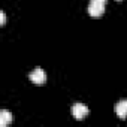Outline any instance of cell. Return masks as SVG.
<instances>
[{
	"mask_svg": "<svg viewBox=\"0 0 127 127\" xmlns=\"http://www.w3.org/2000/svg\"><path fill=\"white\" fill-rule=\"evenodd\" d=\"M115 114L121 120H126L127 118V100H120L115 105Z\"/></svg>",
	"mask_w": 127,
	"mask_h": 127,
	"instance_id": "4",
	"label": "cell"
},
{
	"mask_svg": "<svg viewBox=\"0 0 127 127\" xmlns=\"http://www.w3.org/2000/svg\"><path fill=\"white\" fill-rule=\"evenodd\" d=\"M5 21H6V15H5V11H0V23H2V24H5Z\"/></svg>",
	"mask_w": 127,
	"mask_h": 127,
	"instance_id": "6",
	"label": "cell"
},
{
	"mask_svg": "<svg viewBox=\"0 0 127 127\" xmlns=\"http://www.w3.org/2000/svg\"><path fill=\"white\" fill-rule=\"evenodd\" d=\"M30 81L32 82H34V84H37V85H40V84H43L45 81H46V73H45V70L43 69H40V67H36L34 70H32V73H30Z\"/></svg>",
	"mask_w": 127,
	"mask_h": 127,
	"instance_id": "3",
	"label": "cell"
},
{
	"mask_svg": "<svg viewBox=\"0 0 127 127\" xmlns=\"http://www.w3.org/2000/svg\"><path fill=\"white\" fill-rule=\"evenodd\" d=\"M72 115L75 120H84L88 115V108L84 103H75L72 106Z\"/></svg>",
	"mask_w": 127,
	"mask_h": 127,
	"instance_id": "2",
	"label": "cell"
},
{
	"mask_svg": "<svg viewBox=\"0 0 127 127\" xmlns=\"http://www.w3.org/2000/svg\"><path fill=\"white\" fill-rule=\"evenodd\" d=\"M105 3H106V0H90L88 14L91 17H100L105 12Z\"/></svg>",
	"mask_w": 127,
	"mask_h": 127,
	"instance_id": "1",
	"label": "cell"
},
{
	"mask_svg": "<svg viewBox=\"0 0 127 127\" xmlns=\"http://www.w3.org/2000/svg\"><path fill=\"white\" fill-rule=\"evenodd\" d=\"M12 120H14V117L9 111H6V109L0 111V126L2 127H6L9 123H12Z\"/></svg>",
	"mask_w": 127,
	"mask_h": 127,
	"instance_id": "5",
	"label": "cell"
}]
</instances>
